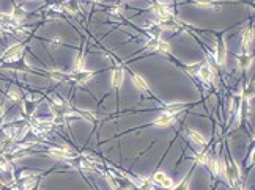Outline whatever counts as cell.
Wrapping results in <instances>:
<instances>
[{
    "label": "cell",
    "mask_w": 255,
    "mask_h": 190,
    "mask_svg": "<svg viewBox=\"0 0 255 190\" xmlns=\"http://www.w3.org/2000/svg\"><path fill=\"white\" fill-rule=\"evenodd\" d=\"M200 76H202V79L206 80V82H211V79L214 77V69L209 68L208 65H205V66L200 68Z\"/></svg>",
    "instance_id": "cell-1"
},
{
    "label": "cell",
    "mask_w": 255,
    "mask_h": 190,
    "mask_svg": "<svg viewBox=\"0 0 255 190\" xmlns=\"http://www.w3.org/2000/svg\"><path fill=\"white\" fill-rule=\"evenodd\" d=\"M172 121H175V118H173V115L172 113H164V115H161L159 118L156 120V124H159V126H166V124H170Z\"/></svg>",
    "instance_id": "cell-2"
},
{
    "label": "cell",
    "mask_w": 255,
    "mask_h": 190,
    "mask_svg": "<svg viewBox=\"0 0 255 190\" xmlns=\"http://www.w3.org/2000/svg\"><path fill=\"white\" fill-rule=\"evenodd\" d=\"M132 80H134L135 87H137V88H140L142 91H147V90H148V85L145 83V82H143V80H142L139 76H132Z\"/></svg>",
    "instance_id": "cell-3"
},
{
    "label": "cell",
    "mask_w": 255,
    "mask_h": 190,
    "mask_svg": "<svg viewBox=\"0 0 255 190\" xmlns=\"http://www.w3.org/2000/svg\"><path fill=\"white\" fill-rule=\"evenodd\" d=\"M121 80H123V72L120 71V69H117L115 72H114V77H112V83H114V87H118L121 83Z\"/></svg>",
    "instance_id": "cell-4"
},
{
    "label": "cell",
    "mask_w": 255,
    "mask_h": 190,
    "mask_svg": "<svg viewBox=\"0 0 255 190\" xmlns=\"http://www.w3.org/2000/svg\"><path fill=\"white\" fill-rule=\"evenodd\" d=\"M189 137L192 138L195 143H200V144H205V143H206V140L202 137V135L197 134V132H194V131H190V132H189Z\"/></svg>",
    "instance_id": "cell-5"
},
{
    "label": "cell",
    "mask_w": 255,
    "mask_h": 190,
    "mask_svg": "<svg viewBox=\"0 0 255 190\" xmlns=\"http://www.w3.org/2000/svg\"><path fill=\"white\" fill-rule=\"evenodd\" d=\"M51 156L58 157V159H68V157H69L65 151H60V149H52V151H51Z\"/></svg>",
    "instance_id": "cell-6"
},
{
    "label": "cell",
    "mask_w": 255,
    "mask_h": 190,
    "mask_svg": "<svg viewBox=\"0 0 255 190\" xmlns=\"http://www.w3.org/2000/svg\"><path fill=\"white\" fill-rule=\"evenodd\" d=\"M250 42H252V32H250V30H246V32H244V46L249 47Z\"/></svg>",
    "instance_id": "cell-7"
},
{
    "label": "cell",
    "mask_w": 255,
    "mask_h": 190,
    "mask_svg": "<svg viewBox=\"0 0 255 190\" xmlns=\"http://www.w3.org/2000/svg\"><path fill=\"white\" fill-rule=\"evenodd\" d=\"M181 108H183V105H178V104H175V105H169L167 107V113H176V112H180Z\"/></svg>",
    "instance_id": "cell-8"
},
{
    "label": "cell",
    "mask_w": 255,
    "mask_h": 190,
    "mask_svg": "<svg viewBox=\"0 0 255 190\" xmlns=\"http://www.w3.org/2000/svg\"><path fill=\"white\" fill-rule=\"evenodd\" d=\"M217 57H219V58H217V61H219L221 65H222L224 60H225V47H224V46L219 47V55H217Z\"/></svg>",
    "instance_id": "cell-9"
},
{
    "label": "cell",
    "mask_w": 255,
    "mask_h": 190,
    "mask_svg": "<svg viewBox=\"0 0 255 190\" xmlns=\"http://www.w3.org/2000/svg\"><path fill=\"white\" fill-rule=\"evenodd\" d=\"M166 178H167V176L164 175V173H156V175H154V181H156L158 184H162V181L166 179Z\"/></svg>",
    "instance_id": "cell-10"
},
{
    "label": "cell",
    "mask_w": 255,
    "mask_h": 190,
    "mask_svg": "<svg viewBox=\"0 0 255 190\" xmlns=\"http://www.w3.org/2000/svg\"><path fill=\"white\" fill-rule=\"evenodd\" d=\"M197 3L198 5H206V6H213L214 5L213 0H197Z\"/></svg>",
    "instance_id": "cell-11"
}]
</instances>
